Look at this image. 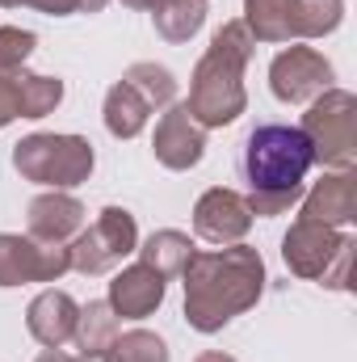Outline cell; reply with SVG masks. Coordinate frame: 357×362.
Wrapping results in <instances>:
<instances>
[{"label": "cell", "instance_id": "obj_1", "mask_svg": "<svg viewBox=\"0 0 357 362\" xmlns=\"http://www.w3.org/2000/svg\"><path fill=\"white\" fill-rule=\"evenodd\" d=\"M185 320L198 333H219L227 320L248 312L265 291V262L248 245L210 249L185 262Z\"/></svg>", "mask_w": 357, "mask_h": 362}, {"label": "cell", "instance_id": "obj_2", "mask_svg": "<svg viewBox=\"0 0 357 362\" xmlns=\"http://www.w3.org/2000/svg\"><path fill=\"white\" fill-rule=\"evenodd\" d=\"M311 144L298 127L257 122L240 144V173L248 185L253 215H282L303 198V181L311 169Z\"/></svg>", "mask_w": 357, "mask_h": 362}, {"label": "cell", "instance_id": "obj_3", "mask_svg": "<svg viewBox=\"0 0 357 362\" xmlns=\"http://www.w3.org/2000/svg\"><path fill=\"white\" fill-rule=\"evenodd\" d=\"M253 47L257 38L248 34L244 21H227L214 38H210V51L198 59L193 68V85H189V118L206 131V127H227L244 114L248 97H244V68L253 59Z\"/></svg>", "mask_w": 357, "mask_h": 362}, {"label": "cell", "instance_id": "obj_4", "mask_svg": "<svg viewBox=\"0 0 357 362\" xmlns=\"http://www.w3.org/2000/svg\"><path fill=\"white\" fill-rule=\"evenodd\" d=\"M353 249L357 245H353L349 232H337V228L315 223V219H294V228L282 240V257H286L290 270L298 274V278L324 282L332 291H345L349 286Z\"/></svg>", "mask_w": 357, "mask_h": 362}, {"label": "cell", "instance_id": "obj_5", "mask_svg": "<svg viewBox=\"0 0 357 362\" xmlns=\"http://www.w3.org/2000/svg\"><path fill=\"white\" fill-rule=\"evenodd\" d=\"M13 169L34 185H80L92 173V144L80 135H25L13 148Z\"/></svg>", "mask_w": 357, "mask_h": 362}, {"label": "cell", "instance_id": "obj_6", "mask_svg": "<svg viewBox=\"0 0 357 362\" xmlns=\"http://www.w3.org/2000/svg\"><path fill=\"white\" fill-rule=\"evenodd\" d=\"M311 144V160L349 173L353 169V148H357V101L345 89H328L311 101L298 127Z\"/></svg>", "mask_w": 357, "mask_h": 362}, {"label": "cell", "instance_id": "obj_7", "mask_svg": "<svg viewBox=\"0 0 357 362\" xmlns=\"http://www.w3.org/2000/svg\"><path fill=\"white\" fill-rule=\"evenodd\" d=\"M139 249V228L135 215L122 206H105L101 219L92 223L89 232H80V240L68 249L72 270L80 274H105L114 266H122V257H131Z\"/></svg>", "mask_w": 357, "mask_h": 362}, {"label": "cell", "instance_id": "obj_8", "mask_svg": "<svg viewBox=\"0 0 357 362\" xmlns=\"http://www.w3.org/2000/svg\"><path fill=\"white\" fill-rule=\"evenodd\" d=\"M269 89L286 105H307L332 89V64L315 47H290L269 68Z\"/></svg>", "mask_w": 357, "mask_h": 362}, {"label": "cell", "instance_id": "obj_9", "mask_svg": "<svg viewBox=\"0 0 357 362\" xmlns=\"http://www.w3.org/2000/svg\"><path fill=\"white\" fill-rule=\"evenodd\" d=\"M72 270V257L63 245H42V240H21L0 232V286H21V282H55Z\"/></svg>", "mask_w": 357, "mask_h": 362}, {"label": "cell", "instance_id": "obj_10", "mask_svg": "<svg viewBox=\"0 0 357 362\" xmlns=\"http://www.w3.org/2000/svg\"><path fill=\"white\" fill-rule=\"evenodd\" d=\"M248 228H253V211H248L244 194H236V189L214 185L193 206V232L210 245H240Z\"/></svg>", "mask_w": 357, "mask_h": 362}, {"label": "cell", "instance_id": "obj_11", "mask_svg": "<svg viewBox=\"0 0 357 362\" xmlns=\"http://www.w3.org/2000/svg\"><path fill=\"white\" fill-rule=\"evenodd\" d=\"M152 148H156V160H160L164 169H173V173H185V169H193V165L202 160V152H206V131L189 118L185 101H181V105H169V114L156 122Z\"/></svg>", "mask_w": 357, "mask_h": 362}, {"label": "cell", "instance_id": "obj_12", "mask_svg": "<svg viewBox=\"0 0 357 362\" xmlns=\"http://www.w3.org/2000/svg\"><path fill=\"white\" fill-rule=\"evenodd\" d=\"M105 303H109L114 316H122V320H143V316H152V312L164 303V278L152 270V266L135 262L131 270H122L109 282V299H105Z\"/></svg>", "mask_w": 357, "mask_h": 362}, {"label": "cell", "instance_id": "obj_13", "mask_svg": "<svg viewBox=\"0 0 357 362\" xmlns=\"http://www.w3.org/2000/svg\"><path fill=\"white\" fill-rule=\"evenodd\" d=\"M76 316H80V308H76V299H72L68 291H42V295L30 303V312H25V329H30V337H34L38 346L59 350L63 341H72Z\"/></svg>", "mask_w": 357, "mask_h": 362}, {"label": "cell", "instance_id": "obj_14", "mask_svg": "<svg viewBox=\"0 0 357 362\" xmlns=\"http://www.w3.org/2000/svg\"><path fill=\"white\" fill-rule=\"evenodd\" d=\"M85 228V206L72 194H38L30 202V240L63 245Z\"/></svg>", "mask_w": 357, "mask_h": 362}, {"label": "cell", "instance_id": "obj_15", "mask_svg": "<svg viewBox=\"0 0 357 362\" xmlns=\"http://www.w3.org/2000/svg\"><path fill=\"white\" fill-rule=\"evenodd\" d=\"M298 219H315V223H328V228H349L357 219L353 173H332V177H324L311 194H307Z\"/></svg>", "mask_w": 357, "mask_h": 362}, {"label": "cell", "instance_id": "obj_16", "mask_svg": "<svg viewBox=\"0 0 357 362\" xmlns=\"http://www.w3.org/2000/svg\"><path fill=\"white\" fill-rule=\"evenodd\" d=\"M152 114H156V110L131 89L126 81H118L114 89L105 93V131H109L114 139H135V135L147 127Z\"/></svg>", "mask_w": 357, "mask_h": 362}, {"label": "cell", "instance_id": "obj_17", "mask_svg": "<svg viewBox=\"0 0 357 362\" xmlns=\"http://www.w3.org/2000/svg\"><path fill=\"white\" fill-rule=\"evenodd\" d=\"M244 25L261 42H290L294 34V0H244Z\"/></svg>", "mask_w": 357, "mask_h": 362}, {"label": "cell", "instance_id": "obj_18", "mask_svg": "<svg viewBox=\"0 0 357 362\" xmlns=\"http://www.w3.org/2000/svg\"><path fill=\"white\" fill-rule=\"evenodd\" d=\"M135 253H139V262H143V266H152L160 278H173V274H181V270H185V262L193 257V240H189L185 232L164 228V232H152V236H147V245H143V249H135Z\"/></svg>", "mask_w": 357, "mask_h": 362}, {"label": "cell", "instance_id": "obj_19", "mask_svg": "<svg viewBox=\"0 0 357 362\" xmlns=\"http://www.w3.org/2000/svg\"><path fill=\"white\" fill-rule=\"evenodd\" d=\"M206 21V0H160L156 4V34L164 42H189Z\"/></svg>", "mask_w": 357, "mask_h": 362}, {"label": "cell", "instance_id": "obj_20", "mask_svg": "<svg viewBox=\"0 0 357 362\" xmlns=\"http://www.w3.org/2000/svg\"><path fill=\"white\" fill-rule=\"evenodd\" d=\"M13 93H17V118H47L63 101V81L17 72L13 76Z\"/></svg>", "mask_w": 357, "mask_h": 362}, {"label": "cell", "instance_id": "obj_21", "mask_svg": "<svg viewBox=\"0 0 357 362\" xmlns=\"http://www.w3.org/2000/svg\"><path fill=\"white\" fill-rule=\"evenodd\" d=\"M114 337H118V316H114V308H109L105 299H101V303H89V308H80V316H76V333H72V341L80 346V354H105Z\"/></svg>", "mask_w": 357, "mask_h": 362}, {"label": "cell", "instance_id": "obj_22", "mask_svg": "<svg viewBox=\"0 0 357 362\" xmlns=\"http://www.w3.org/2000/svg\"><path fill=\"white\" fill-rule=\"evenodd\" d=\"M122 81L139 93L152 110H164V105H173V97H177V81H173V72L160 68V64H131Z\"/></svg>", "mask_w": 357, "mask_h": 362}, {"label": "cell", "instance_id": "obj_23", "mask_svg": "<svg viewBox=\"0 0 357 362\" xmlns=\"http://www.w3.org/2000/svg\"><path fill=\"white\" fill-rule=\"evenodd\" d=\"M345 0H294V34L303 38H324L341 25Z\"/></svg>", "mask_w": 357, "mask_h": 362}, {"label": "cell", "instance_id": "obj_24", "mask_svg": "<svg viewBox=\"0 0 357 362\" xmlns=\"http://www.w3.org/2000/svg\"><path fill=\"white\" fill-rule=\"evenodd\" d=\"M105 358L109 362H169V346H164L156 333L135 329V333L114 337L109 350H105Z\"/></svg>", "mask_w": 357, "mask_h": 362}, {"label": "cell", "instance_id": "obj_25", "mask_svg": "<svg viewBox=\"0 0 357 362\" xmlns=\"http://www.w3.org/2000/svg\"><path fill=\"white\" fill-rule=\"evenodd\" d=\"M30 51H34V34L30 30L0 25V72H21Z\"/></svg>", "mask_w": 357, "mask_h": 362}, {"label": "cell", "instance_id": "obj_26", "mask_svg": "<svg viewBox=\"0 0 357 362\" xmlns=\"http://www.w3.org/2000/svg\"><path fill=\"white\" fill-rule=\"evenodd\" d=\"M17 4H30V8H38V13H51V17L76 13V0H17Z\"/></svg>", "mask_w": 357, "mask_h": 362}, {"label": "cell", "instance_id": "obj_27", "mask_svg": "<svg viewBox=\"0 0 357 362\" xmlns=\"http://www.w3.org/2000/svg\"><path fill=\"white\" fill-rule=\"evenodd\" d=\"M109 0H76V8H85V13H101Z\"/></svg>", "mask_w": 357, "mask_h": 362}, {"label": "cell", "instance_id": "obj_28", "mask_svg": "<svg viewBox=\"0 0 357 362\" xmlns=\"http://www.w3.org/2000/svg\"><path fill=\"white\" fill-rule=\"evenodd\" d=\"M38 362H72V358H68L63 350H47V354H42V358H38Z\"/></svg>", "mask_w": 357, "mask_h": 362}, {"label": "cell", "instance_id": "obj_29", "mask_svg": "<svg viewBox=\"0 0 357 362\" xmlns=\"http://www.w3.org/2000/svg\"><path fill=\"white\" fill-rule=\"evenodd\" d=\"M198 362H236L231 354H219V350H210V354H202Z\"/></svg>", "mask_w": 357, "mask_h": 362}, {"label": "cell", "instance_id": "obj_30", "mask_svg": "<svg viewBox=\"0 0 357 362\" xmlns=\"http://www.w3.org/2000/svg\"><path fill=\"white\" fill-rule=\"evenodd\" d=\"M122 4H131V8H156L160 0H122Z\"/></svg>", "mask_w": 357, "mask_h": 362}, {"label": "cell", "instance_id": "obj_31", "mask_svg": "<svg viewBox=\"0 0 357 362\" xmlns=\"http://www.w3.org/2000/svg\"><path fill=\"white\" fill-rule=\"evenodd\" d=\"M72 362H109L105 354H80V358H72Z\"/></svg>", "mask_w": 357, "mask_h": 362}, {"label": "cell", "instance_id": "obj_32", "mask_svg": "<svg viewBox=\"0 0 357 362\" xmlns=\"http://www.w3.org/2000/svg\"><path fill=\"white\" fill-rule=\"evenodd\" d=\"M0 4H17V0H0Z\"/></svg>", "mask_w": 357, "mask_h": 362}]
</instances>
